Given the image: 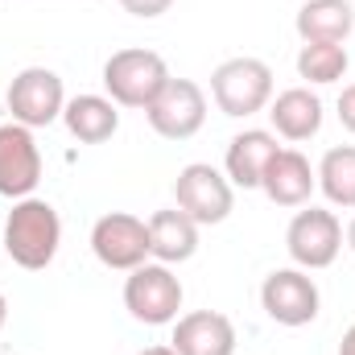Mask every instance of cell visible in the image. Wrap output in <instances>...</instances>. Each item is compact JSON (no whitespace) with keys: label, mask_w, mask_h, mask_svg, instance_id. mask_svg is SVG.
<instances>
[{"label":"cell","mask_w":355,"mask_h":355,"mask_svg":"<svg viewBox=\"0 0 355 355\" xmlns=\"http://www.w3.org/2000/svg\"><path fill=\"white\" fill-rule=\"evenodd\" d=\"M318 190L327 194L331 207L355 211V145H335L318 162Z\"/></svg>","instance_id":"19"},{"label":"cell","mask_w":355,"mask_h":355,"mask_svg":"<svg viewBox=\"0 0 355 355\" xmlns=\"http://www.w3.org/2000/svg\"><path fill=\"white\" fill-rule=\"evenodd\" d=\"M198 252V223L186 211H153L149 215V257L157 265H182Z\"/></svg>","instance_id":"16"},{"label":"cell","mask_w":355,"mask_h":355,"mask_svg":"<svg viewBox=\"0 0 355 355\" xmlns=\"http://www.w3.org/2000/svg\"><path fill=\"white\" fill-rule=\"evenodd\" d=\"M261 306L277 327H310L318 318L322 293L306 268H272L261 285Z\"/></svg>","instance_id":"8"},{"label":"cell","mask_w":355,"mask_h":355,"mask_svg":"<svg viewBox=\"0 0 355 355\" xmlns=\"http://www.w3.org/2000/svg\"><path fill=\"white\" fill-rule=\"evenodd\" d=\"M120 4H124V12H132L141 21H153V17H162V12L174 8V0H120Z\"/></svg>","instance_id":"21"},{"label":"cell","mask_w":355,"mask_h":355,"mask_svg":"<svg viewBox=\"0 0 355 355\" xmlns=\"http://www.w3.org/2000/svg\"><path fill=\"white\" fill-rule=\"evenodd\" d=\"M58 244H62V219L58 211L46 202V198H17L8 219H4V232H0V248L12 257V265L29 268H46L58 257Z\"/></svg>","instance_id":"1"},{"label":"cell","mask_w":355,"mask_h":355,"mask_svg":"<svg viewBox=\"0 0 355 355\" xmlns=\"http://www.w3.org/2000/svg\"><path fill=\"white\" fill-rule=\"evenodd\" d=\"M4 322H8V302H4V293H0V331H4Z\"/></svg>","instance_id":"25"},{"label":"cell","mask_w":355,"mask_h":355,"mask_svg":"<svg viewBox=\"0 0 355 355\" xmlns=\"http://www.w3.org/2000/svg\"><path fill=\"white\" fill-rule=\"evenodd\" d=\"M347 248H352V252H355V219H352V223H347Z\"/></svg>","instance_id":"26"},{"label":"cell","mask_w":355,"mask_h":355,"mask_svg":"<svg viewBox=\"0 0 355 355\" xmlns=\"http://www.w3.org/2000/svg\"><path fill=\"white\" fill-rule=\"evenodd\" d=\"M124 310L145 322V327H170L182 310V281L170 265H145L132 268L124 281Z\"/></svg>","instance_id":"6"},{"label":"cell","mask_w":355,"mask_h":355,"mask_svg":"<svg viewBox=\"0 0 355 355\" xmlns=\"http://www.w3.org/2000/svg\"><path fill=\"white\" fill-rule=\"evenodd\" d=\"M137 355H178L170 343H157V347H145V352H137Z\"/></svg>","instance_id":"24"},{"label":"cell","mask_w":355,"mask_h":355,"mask_svg":"<svg viewBox=\"0 0 355 355\" xmlns=\"http://www.w3.org/2000/svg\"><path fill=\"white\" fill-rule=\"evenodd\" d=\"M91 252L103 268L116 272H132L149 261V223L128 215V211H112L99 215L91 227Z\"/></svg>","instance_id":"7"},{"label":"cell","mask_w":355,"mask_h":355,"mask_svg":"<svg viewBox=\"0 0 355 355\" xmlns=\"http://www.w3.org/2000/svg\"><path fill=\"white\" fill-rule=\"evenodd\" d=\"M170 347L178 355H232L236 352V327L219 310H190L174 318Z\"/></svg>","instance_id":"12"},{"label":"cell","mask_w":355,"mask_h":355,"mask_svg":"<svg viewBox=\"0 0 355 355\" xmlns=\"http://www.w3.org/2000/svg\"><path fill=\"white\" fill-rule=\"evenodd\" d=\"M302 42H347L355 29L352 0H306L293 17Z\"/></svg>","instance_id":"18"},{"label":"cell","mask_w":355,"mask_h":355,"mask_svg":"<svg viewBox=\"0 0 355 355\" xmlns=\"http://www.w3.org/2000/svg\"><path fill=\"white\" fill-rule=\"evenodd\" d=\"M211 99L223 116L232 120H248L257 112H265L272 99V71L261 58H227L215 67L211 75Z\"/></svg>","instance_id":"3"},{"label":"cell","mask_w":355,"mask_h":355,"mask_svg":"<svg viewBox=\"0 0 355 355\" xmlns=\"http://www.w3.org/2000/svg\"><path fill=\"white\" fill-rule=\"evenodd\" d=\"M285 252H289L293 265L306 268V272L331 268L339 261V252H343V223L327 207H306L285 227Z\"/></svg>","instance_id":"5"},{"label":"cell","mask_w":355,"mask_h":355,"mask_svg":"<svg viewBox=\"0 0 355 355\" xmlns=\"http://www.w3.org/2000/svg\"><path fill=\"white\" fill-rule=\"evenodd\" d=\"M174 202H178V211H186L198 227H215V223H223L232 215L236 186L227 182V174H219L215 166L190 162L174 178Z\"/></svg>","instance_id":"4"},{"label":"cell","mask_w":355,"mask_h":355,"mask_svg":"<svg viewBox=\"0 0 355 355\" xmlns=\"http://www.w3.org/2000/svg\"><path fill=\"white\" fill-rule=\"evenodd\" d=\"M62 124H67V132H71L75 141H83V145H103V141H112L116 128H120V107H116L107 95H75V99H67V107H62Z\"/></svg>","instance_id":"17"},{"label":"cell","mask_w":355,"mask_h":355,"mask_svg":"<svg viewBox=\"0 0 355 355\" xmlns=\"http://www.w3.org/2000/svg\"><path fill=\"white\" fill-rule=\"evenodd\" d=\"M149 128L166 141H190L202 124H207V95L194 79H174L162 87V95L145 107Z\"/></svg>","instance_id":"10"},{"label":"cell","mask_w":355,"mask_h":355,"mask_svg":"<svg viewBox=\"0 0 355 355\" xmlns=\"http://www.w3.org/2000/svg\"><path fill=\"white\" fill-rule=\"evenodd\" d=\"M268 120L281 141H310L322 128V99L310 87H289L268 99Z\"/></svg>","instance_id":"15"},{"label":"cell","mask_w":355,"mask_h":355,"mask_svg":"<svg viewBox=\"0 0 355 355\" xmlns=\"http://www.w3.org/2000/svg\"><path fill=\"white\" fill-rule=\"evenodd\" d=\"M4 99H8L12 120L25 124V128H50L54 120H62V107H67L62 79L50 67H25L8 83V95Z\"/></svg>","instance_id":"9"},{"label":"cell","mask_w":355,"mask_h":355,"mask_svg":"<svg viewBox=\"0 0 355 355\" xmlns=\"http://www.w3.org/2000/svg\"><path fill=\"white\" fill-rule=\"evenodd\" d=\"M352 67V54L347 46L339 42H306L297 50V75L314 87H327V83H339Z\"/></svg>","instance_id":"20"},{"label":"cell","mask_w":355,"mask_h":355,"mask_svg":"<svg viewBox=\"0 0 355 355\" xmlns=\"http://www.w3.org/2000/svg\"><path fill=\"white\" fill-rule=\"evenodd\" d=\"M277 132H265V128H244L227 141V157H223V170H227V182L240 186V190H261V174H265L268 157L277 153Z\"/></svg>","instance_id":"14"},{"label":"cell","mask_w":355,"mask_h":355,"mask_svg":"<svg viewBox=\"0 0 355 355\" xmlns=\"http://www.w3.org/2000/svg\"><path fill=\"white\" fill-rule=\"evenodd\" d=\"M339 355H355V322L343 331V343H339Z\"/></svg>","instance_id":"23"},{"label":"cell","mask_w":355,"mask_h":355,"mask_svg":"<svg viewBox=\"0 0 355 355\" xmlns=\"http://www.w3.org/2000/svg\"><path fill=\"white\" fill-rule=\"evenodd\" d=\"M166 83H170V67L157 50L128 46L103 62V91L116 107H141L145 112L162 95Z\"/></svg>","instance_id":"2"},{"label":"cell","mask_w":355,"mask_h":355,"mask_svg":"<svg viewBox=\"0 0 355 355\" xmlns=\"http://www.w3.org/2000/svg\"><path fill=\"white\" fill-rule=\"evenodd\" d=\"M339 124L355 137V83H347L339 91Z\"/></svg>","instance_id":"22"},{"label":"cell","mask_w":355,"mask_h":355,"mask_svg":"<svg viewBox=\"0 0 355 355\" xmlns=\"http://www.w3.org/2000/svg\"><path fill=\"white\" fill-rule=\"evenodd\" d=\"M37 182H42V149L33 141V128L17 120L0 124V194L29 198Z\"/></svg>","instance_id":"11"},{"label":"cell","mask_w":355,"mask_h":355,"mask_svg":"<svg viewBox=\"0 0 355 355\" xmlns=\"http://www.w3.org/2000/svg\"><path fill=\"white\" fill-rule=\"evenodd\" d=\"M314 186H318V174H314V166L297 149H277L268 157L265 174H261V190L268 194V202H277V207H306Z\"/></svg>","instance_id":"13"}]
</instances>
